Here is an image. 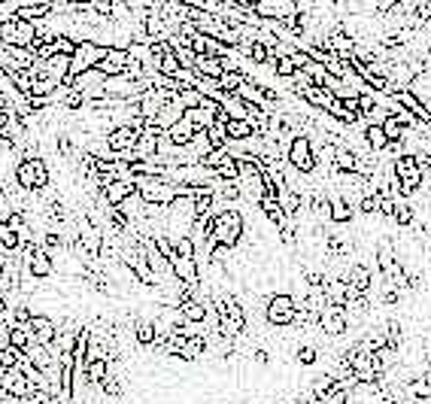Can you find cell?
I'll return each instance as SVG.
<instances>
[{
  "label": "cell",
  "instance_id": "cell-1",
  "mask_svg": "<svg viewBox=\"0 0 431 404\" xmlns=\"http://www.w3.org/2000/svg\"><path fill=\"white\" fill-rule=\"evenodd\" d=\"M246 238V219L237 207H216L210 234H207V249L210 247H228L237 249Z\"/></svg>",
  "mask_w": 431,
  "mask_h": 404
},
{
  "label": "cell",
  "instance_id": "cell-2",
  "mask_svg": "<svg viewBox=\"0 0 431 404\" xmlns=\"http://www.w3.org/2000/svg\"><path fill=\"white\" fill-rule=\"evenodd\" d=\"M12 180L19 189L34 195V192H43V189L52 186V171L43 155H21L12 167Z\"/></svg>",
  "mask_w": 431,
  "mask_h": 404
},
{
  "label": "cell",
  "instance_id": "cell-3",
  "mask_svg": "<svg viewBox=\"0 0 431 404\" xmlns=\"http://www.w3.org/2000/svg\"><path fill=\"white\" fill-rule=\"evenodd\" d=\"M392 173L398 180V195L401 198H413L416 192H422V182H425V171L416 162V155L410 152H401L398 158H392Z\"/></svg>",
  "mask_w": 431,
  "mask_h": 404
},
{
  "label": "cell",
  "instance_id": "cell-4",
  "mask_svg": "<svg viewBox=\"0 0 431 404\" xmlns=\"http://www.w3.org/2000/svg\"><path fill=\"white\" fill-rule=\"evenodd\" d=\"M137 195L143 198L146 204H155V207H167L176 195V182H171L167 177H155V173H143L137 177Z\"/></svg>",
  "mask_w": 431,
  "mask_h": 404
},
{
  "label": "cell",
  "instance_id": "cell-5",
  "mask_svg": "<svg viewBox=\"0 0 431 404\" xmlns=\"http://www.w3.org/2000/svg\"><path fill=\"white\" fill-rule=\"evenodd\" d=\"M295 314H298V304L291 298V292H271L265 301V319L267 325L274 329H289L295 325Z\"/></svg>",
  "mask_w": 431,
  "mask_h": 404
},
{
  "label": "cell",
  "instance_id": "cell-6",
  "mask_svg": "<svg viewBox=\"0 0 431 404\" xmlns=\"http://www.w3.org/2000/svg\"><path fill=\"white\" fill-rule=\"evenodd\" d=\"M286 162L295 167L298 173H316V167H319V162H316V149H313V140L307 134H295L291 137V143H289V149H286Z\"/></svg>",
  "mask_w": 431,
  "mask_h": 404
},
{
  "label": "cell",
  "instance_id": "cell-7",
  "mask_svg": "<svg viewBox=\"0 0 431 404\" xmlns=\"http://www.w3.org/2000/svg\"><path fill=\"white\" fill-rule=\"evenodd\" d=\"M256 15L267 21H289L301 15V3L298 0H256Z\"/></svg>",
  "mask_w": 431,
  "mask_h": 404
},
{
  "label": "cell",
  "instance_id": "cell-8",
  "mask_svg": "<svg viewBox=\"0 0 431 404\" xmlns=\"http://www.w3.org/2000/svg\"><path fill=\"white\" fill-rule=\"evenodd\" d=\"M319 331L328 334V338H343L349 331V316H346V307H334V304H325L319 310Z\"/></svg>",
  "mask_w": 431,
  "mask_h": 404
},
{
  "label": "cell",
  "instance_id": "cell-9",
  "mask_svg": "<svg viewBox=\"0 0 431 404\" xmlns=\"http://www.w3.org/2000/svg\"><path fill=\"white\" fill-rule=\"evenodd\" d=\"M167 262H171V273H173L176 283L191 286V289H198V286L204 283V280H201V268H198V258H189V256L173 253Z\"/></svg>",
  "mask_w": 431,
  "mask_h": 404
},
{
  "label": "cell",
  "instance_id": "cell-10",
  "mask_svg": "<svg viewBox=\"0 0 431 404\" xmlns=\"http://www.w3.org/2000/svg\"><path fill=\"white\" fill-rule=\"evenodd\" d=\"M134 192H137V177H110L101 189V198L110 204V207H119V204Z\"/></svg>",
  "mask_w": 431,
  "mask_h": 404
},
{
  "label": "cell",
  "instance_id": "cell-11",
  "mask_svg": "<svg viewBox=\"0 0 431 404\" xmlns=\"http://www.w3.org/2000/svg\"><path fill=\"white\" fill-rule=\"evenodd\" d=\"M128 64H131V55H128V49H119V46H110L106 49V55L97 61V70H101L104 76H122L128 70Z\"/></svg>",
  "mask_w": 431,
  "mask_h": 404
},
{
  "label": "cell",
  "instance_id": "cell-12",
  "mask_svg": "<svg viewBox=\"0 0 431 404\" xmlns=\"http://www.w3.org/2000/svg\"><path fill=\"white\" fill-rule=\"evenodd\" d=\"M30 331H34V344H55V338H58V319L55 316H40V314H34L30 316Z\"/></svg>",
  "mask_w": 431,
  "mask_h": 404
},
{
  "label": "cell",
  "instance_id": "cell-13",
  "mask_svg": "<svg viewBox=\"0 0 431 404\" xmlns=\"http://www.w3.org/2000/svg\"><path fill=\"white\" fill-rule=\"evenodd\" d=\"M195 131H198L195 122H191V119L186 116V113H182V116L176 119L173 125H167V128H164V137L173 143V146H189L191 137H195Z\"/></svg>",
  "mask_w": 431,
  "mask_h": 404
},
{
  "label": "cell",
  "instance_id": "cell-14",
  "mask_svg": "<svg viewBox=\"0 0 431 404\" xmlns=\"http://www.w3.org/2000/svg\"><path fill=\"white\" fill-rule=\"evenodd\" d=\"M328 204H331V222H334V225H349L352 222V216H356V204H352L346 195L331 192Z\"/></svg>",
  "mask_w": 431,
  "mask_h": 404
},
{
  "label": "cell",
  "instance_id": "cell-15",
  "mask_svg": "<svg viewBox=\"0 0 431 404\" xmlns=\"http://www.w3.org/2000/svg\"><path fill=\"white\" fill-rule=\"evenodd\" d=\"M343 277H346V283L356 289V292H371V289H374V271L367 268L365 262H352L349 271H346Z\"/></svg>",
  "mask_w": 431,
  "mask_h": 404
},
{
  "label": "cell",
  "instance_id": "cell-16",
  "mask_svg": "<svg viewBox=\"0 0 431 404\" xmlns=\"http://www.w3.org/2000/svg\"><path fill=\"white\" fill-rule=\"evenodd\" d=\"M334 171L337 173H361V155L352 146H346V143H337Z\"/></svg>",
  "mask_w": 431,
  "mask_h": 404
},
{
  "label": "cell",
  "instance_id": "cell-17",
  "mask_svg": "<svg viewBox=\"0 0 431 404\" xmlns=\"http://www.w3.org/2000/svg\"><path fill=\"white\" fill-rule=\"evenodd\" d=\"M201 356H207V334L195 331L182 340V349H180V359L182 362H198Z\"/></svg>",
  "mask_w": 431,
  "mask_h": 404
},
{
  "label": "cell",
  "instance_id": "cell-18",
  "mask_svg": "<svg viewBox=\"0 0 431 404\" xmlns=\"http://www.w3.org/2000/svg\"><path fill=\"white\" fill-rule=\"evenodd\" d=\"M395 97H398V101H401V104L407 106V110L413 113V116H416V122H419V125H425V122H431V110H428V106L419 101L416 95H413L410 88H401V91H395Z\"/></svg>",
  "mask_w": 431,
  "mask_h": 404
},
{
  "label": "cell",
  "instance_id": "cell-19",
  "mask_svg": "<svg viewBox=\"0 0 431 404\" xmlns=\"http://www.w3.org/2000/svg\"><path fill=\"white\" fill-rule=\"evenodd\" d=\"M155 338H158V325H155V319H140V316H134V340L140 347H152L155 344Z\"/></svg>",
  "mask_w": 431,
  "mask_h": 404
},
{
  "label": "cell",
  "instance_id": "cell-20",
  "mask_svg": "<svg viewBox=\"0 0 431 404\" xmlns=\"http://www.w3.org/2000/svg\"><path fill=\"white\" fill-rule=\"evenodd\" d=\"M195 70H198V76H204V79H219V76L225 73V67H222L219 55H198Z\"/></svg>",
  "mask_w": 431,
  "mask_h": 404
},
{
  "label": "cell",
  "instance_id": "cell-21",
  "mask_svg": "<svg viewBox=\"0 0 431 404\" xmlns=\"http://www.w3.org/2000/svg\"><path fill=\"white\" fill-rule=\"evenodd\" d=\"M225 128H228V140H234V143L249 140L252 134H261L249 119H228V122H225Z\"/></svg>",
  "mask_w": 431,
  "mask_h": 404
},
{
  "label": "cell",
  "instance_id": "cell-22",
  "mask_svg": "<svg viewBox=\"0 0 431 404\" xmlns=\"http://www.w3.org/2000/svg\"><path fill=\"white\" fill-rule=\"evenodd\" d=\"M365 140H367V146H371L374 155H380V152L389 146V137L383 131V125H374V122H365Z\"/></svg>",
  "mask_w": 431,
  "mask_h": 404
},
{
  "label": "cell",
  "instance_id": "cell-23",
  "mask_svg": "<svg viewBox=\"0 0 431 404\" xmlns=\"http://www.w3.org/2000/svg\"><path fill=\"white\" fill-rule=\"evenodd\" d=\"M106 374H110V359H104V356H97V359H88V368H86L88 386H101Z\"/></svg>",
  "mask_w": 431,
  "mask_h": 404
},
{
  "label": "cell",
  "instance_id": "cell-24",
  "mask_svg": "<svg viewBox=\"0 0 431 404\" xmlns=\"http://www.w3.org/2000/svg\"><path fill=\"white\" fill-rule=\"evenodd\" d=\"M34 344V331H30V325L28 323H21V325H10V347H15V349H25Z\"/></svg>",
  "mask_w": 431,
  "mask_h": 404
},
{
  "label": "cell",
  "instance_id": "cell-25",
  "mask_svg": "<svg viewBox=\"0 0 431 404\" xmlns=\"http://www.w3.org/2000/svg\"><path fill=\"white\" fill-rule=\"evenodd\" d=\"M210 149H213V143H210V137H207V131H195V137H191V143L186 146L189 158H195V162H201V158H204Z\"/></svg>",
  "mask_w": 431,
  "mask_h": 404
},
{
  "label": "cell",
  "instance_id": "cell-26",
  "mask_svg": "<svg viewBox=\"0 0 431 404\" xmlns=\"http://www.w3.org/2000/svg\"><path fill=\"white\" fill-rule=\"evenodd\" d=\"M213 173H216V180H237V177H240V167H237V158L231 155V152H225V158H222V162L213 167Z\"/></svg>",
  "mask_w": 431,
  "mask_h": 404
},
{
  "label": "cell",
  "instance_id": "cell-27",
  "mask_svg": "<svg viewBox=\"0 0 431 404\" xmlns=\"http://www.w3.org/2000/svg\"><path fill=\"white\" fill-rule=\"evenodd\" d=\"M407 395L416 401H431V380L428 377H410L407 380Z\"/></svg>",
  "mask_w": 431,
  "mask_h": 404
},
{
  "label": "cell",
  "instance_id": "cell-28",
  "mask_svg": "<svg viewBox=\"0 0 431 404\" xmlns=\"http://www.w3.org/2000/svg\"><path fill=\"white\" fill-rule=\"evenodd\" d=\"M186 116H189L191 122H195V128H198V131H207V128H210L213 122H216V116H213V113H207L204 106H189V110H186Z\"/></svg>",
  "mask_w": 431,
  "mask_h": 404
},
{
  "label": "cell",
  "instance_id": "cell-29",
  "mask_svg": "<svg viewBox=\"0 0 431 404\" xmlns=\"http://www.w3.org/2000/svg\"><path fill=\"white\" fill-rule=\"evenodd\" d=\"M19 247H21L19 234H15L10 225H0V249H3V253H19Z\"/></svg>",
  "mask_w": 431,
  "mask_h": 404
},
{
  "label": "cell",
  "instance_id": "cell-30",
  "mask_svg": "<svg viewBox=\"0 0 431 404\" xmlns=\"http://www.w3.org/2000/svg\"><path fill=\"white\" fill-rule=\"evenodd\" d=\"M207 137H210L213 149H225L228 146V128L222 125V122H213V125L207 128Z\"/></svg>",
  "mask_w": 431,
  "mask_h": 404
},
{
  "label": "cell",
  "instance_id": "cell-31",
  "mask_svg": "<svg viewBox=\"0 0 431 404\" xmlns=\"http://www.w3.org/2000/svg\"><path fill=\"white\" fill-rule=\"evenodd\" d=\"M383 131H386L389 140H395V143H404V131L407 128L398 122L395 116H386V122H383Z\"/></svg>",
  "mask_w": 431,
  "mask_h": 404
},
{
  "label": "cell",
  "instance_id": "cell-32",
  "mask_svg": "<svg viewBox=\"0 0 431 404\" xmlns=\"http://www.w3.org/2000/svg\"><path fill=\"white\" fill-rule=\"evenodd\" d=\"M240 79H243L240 70H225V73L219 76V86H222V91H225V95H234L237 86H240Z\"/></svg>",
  "mask_w": 431,
  "mask_h": 404
},
{
  "label": "cell",
  "instance_id": "cell-33",
  "mask_svg": "<svg viewBox=\"0 0 431 404\" xmlns=\"http://www.w3.org/2000/svg\"><path fill=\"white\" fill-rule=\"evenodd\" d=\"M101 389L106 398H122V392H125V386H122V380L119 377H113V374H106L104 377V383H101Z\"/></svg>",
  "mask_w": 431,
  "mask_h": 404
},
{
  "label": "cell",
  "instance_id": "cell-34",
  "mask_svg": "<svg viewBox=\"0 0 431 404\" xmlns=\"http://www.w3.org/2000/svg\"><path fill=\"white\" fill-rule=\"evenodd\" d=\"M274 73L280 76V79H291V76L298 73V67H295V61H291V58L286 55V58H276V64H274Z\"/></svg>",
  "mask_w": 431,
  "mask_h": 404
},
{
  "label": "cell",
  "instance_id": "cell-35",
  "mask_svg": "<svg viewBox=\"0 0 431 404\" xmlns=\"http://www.w3.org/2000/svg\"><path fill=\"white\" fill-rule=\"evenodd\" d=\"M316 362H319V347H310V344L298 347V365L310 368V365H316Z\"/></svg>",
  "mask_w": 431,
  "mask_h": 404
},
{
  "label": "cell",
  "instance_id": "cell-36",
  "mask_svg": "<svg viewBox=\"0 0 431 404\" xmlns=\"http://www.w3.org/2000/svg\"><path fill=\"white\" fill-rule=\"evenodd\" d=\"M19 359H21V349H15V347H3V349H0V368H3V371L15 368Z\"/></svg>",
  "mask_w": 431,
  "mask_h": 404
},
{
  "label": "cell",
  "instance_id": "cell-37",
  "mask_svg": "<svg viewBox=\"0 0 431 404\" xmlns=\"http://www.w3.org/2000/svg\"><path fill=\"white\" fill-rule=\"evenodd\" d=\"M234 6H240V10H252L256 6V0H231Z\"/></svg>",
  "mask_w": 431,
  "mask_h": 404
},
{
  "label": "cell",
  "instance_id": "cell-38",
  "mask_svg": "<svg viewBox=\"0 0 431 404\" xmlns=\"http://www.w3.org/2000/svg\"><path fill=\"white\" fill-rule=\"evenodd\" d=\"M425 377L431 380V356H428V368H425Z\"/></svg>",
  "mask_w": 431,
  "mask_h": 404
},
{
  "label": "cell",
  "instance_id": "cell-39",
  "mask_svg": "<svg viewBox=\"0 0 431 404\" xmlns=\"http://www.w3.org/2000/svg\"><path fill=\"white\" fill-rule=\"evenodd\" d=\"M425 173H431V155H428V162H425Z\"/></svg>",
  "mask_w": 431,
  "mask_h": 404
},
{
  "label": "cell",
  "instance_id": "cell-40",
  "mask_svg": "<svg viewBox=\"0 0 431 404\" xmlns=\"http://www.w3.org/2000/svg\"><path fill=\"white\" fill-rule=\"evenodd\" d=\"M428 61H431V43H428Z\"/></svg>",
  "mask_w": 431,
  "mask_h": 404
}]
</instances>
